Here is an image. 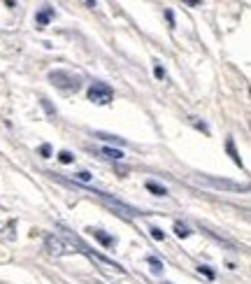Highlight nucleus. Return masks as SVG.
I'll return each instance as SVG.
<instances>
[{
  "mask_svg": "<svg viewBox=\"0 0 251 284\" xmlns=\"http://www.w3.org/2000/svg\"><path fill=\"white\" fill-rule=\"evenodd\" d=\"M49 79H52V84L61 91H77L79 86H82L79 75L70 73V70H52V73H49Z\"/></svg>",
  "mask_w": 251,
  "mask_h": 284,
  "instance_id": "obj_1",
  "label": "nucleus"
},
{
  "mask_svg": "<svg viewBox=\"0 0 251 284\" xmlns=\"http://www.w3.org/2000/svg\"><path fill=\"white\" fill-rule=\"evenodd\" d=\"M112 98H114V91L105 82H93L89 86V100H93L95 105H107V103H112Z\"/></svg>",
  "mask_w": 251,
  "mask_h": 284,
  "instance_id": "obj_2",
  "label": "nucleus"
},
{
  "mask_svg": "<svg viewBox=\"0 0 251 284\" xmlns=\"http://www.w3.org/2000/svg\"><path fill=\"white\" fill-rule=\"evenodd\" d=\"M91 235L95 238V240L103 245V247H107V249H112L116 245V240L112 235H107V233H103V231H98V228H91Z\"/></svg>",
  "mask_w": 251,
  "mask_h": 284,
  "instance_id": "obj_3",
  "label": "nucleus"
},
{
  "mask_svg": "<svg viewBox=\"0 0 251 284\" xmlns=\"http://www.w3.org/2000/svg\"><path fill=\"white\" fill-rule=\"evenodd\" d=\"M52 19H54V7H47V10H42L40 14H37V26L44 28L49 21H52Z\"/></svg>",
  "mask_w": 251,
  "mask_h": 284,
  "instance_id": "obj_4",
  "label": "nucleus"
},
{
  "mask_svg": "<svg viewBox=\"0 0 251 284\" xmlns=\"http://www.w3.org/2000/svg\"><path fill=\"white\" fill-rule=\"evenodd\" d=\"M44 245H47V249H49V252H52V254H63V245H61V242H58L54 235H47V240H44Z\"/></svg>",
  "mask_w": 251,
  "mask_h": 284,
  "instance_id": "obj_5",
  "label": "nucleus"
},
{
  "mask_svg": "<svg viewBox=\"0 0 251 284\" xmlns=\"http://www.w3.org/2000/svg\"><path fill=\"white\" fill-rule=\"evenodd\" d=\"M103 156L112 158V161H121V158H123V152H121V149H110V147H103Z\"/></svg>",
  "mask_w": 251,
  "mask_h": 284,
  "instance_id": "obj_6",
  "label": "nucleus"
},
{
  "mask_svg": "<svg viewBox=\"0 0 251 284\" xmlns=\"http://www.w3.org/2000/svg\"><path fill=\"white\" fill-rule=\"evenodd\" d=\"M174 233H177L179 238H188L191 235V228H188L184 221H174Z\"/></svg>",
  "mask_w": 251,
  "mask_h": 284,
  "instance_id": "obj_7",
  "label": "nucleus"
},
{
  "mask_svg": "<svg viewBox=\"0 0 251 284\" xmlns=\"http://www.w3.org/2000/svg\"><path fill=\"white\" fill-rule=\"evenodd\" d=\"M146 189H149V191H154L156 196H165V194H167V189H165V186H161L158 182H152V179L146 182Z\"/></svg>",
  "mask_w": 251,
  "mask_h": 284,
  "instance_id": "obj_8",
  "label": "nucleus"
},
{
  "mask_svg": "<svg viewBox=\"0 0 251 284\" xmlns=\"http://www.w3.org/2000/svg\"><path fill=\"white\" fill-rule=\"evenodd\" d=\"M146 261H149V266H152V270L154 273H163V263H161V258H156V256H149L146 258Z\"/></svg>",
  "mask_w": 251,
  "mask_h": 284,
  "instance_id": "obj_9",
  "label": "nucleus"
},
{
  "mask_svg": "<svg viewBox=\"0 0 251 284\" xmlns=\"http://www.w3.org/2000/svg\"><path fill=\"white\" fill-rule=\"evenodd\" d=\"M58 161H61V163H74V154H70V152H65V149H63V152H58Z\"/></svg>",
  "mask_w": 251,
  "mask_h": 284,
  "instance_id": "obj_10",
  "label": "nucleus"
},
{
  "mask_svg": "<svg viewBox=\"0 0 251 284\" xmlns=\"http://www.w3.org/2000/svg\"><path fill=\"white\" fill-rule=\"evenodd\" d=\"M225 149H228V152H230V156H233V161H235L237 165H242L240 156H237V152H235V145H233V140H228V142H225Z\"/></svg>",
  "mask_w": 251,
  "mask_h": 284,
  "instance_id": "obj_11",
  "label": "nucleus"
},
{
  "mask_svg": "<svg viewBox=\"0 0 251 284\" xmlns=\"http://www.w3.org/2000/svg\"><path fill=\"white\" fill-rule=\"evenodd\" d=\"M149 233H152V238H154V240H165V233H163L161 228H156V226H152V228H149Z\"/></svg>",
  "mask_w": 251,
  "mask_h": 284,
  "instance_id": "obj_12",
  "label": "nucleus"
},
{
  "mask_svg": "<svg viewBox=\"0 0 251 284\" xmlns=\"http://www.w3.org/2000/svg\"><path fill=\"white\" fill-rule=\"evenodd\" d=\"M191 124H193L195 128H200V131H203V133H209L207 124H203V121H198V119H195V116H191Z\"/></svg>",
  "mask_w": 251,
  "mask_h": 284,
  "instance_id": "obj_13",
  "label": "nucleus"
},
{
  "mask_svg": "<svg viewBox=\"0 0 251 284\" xmlns=\"http://www.w3.org/2000/svg\"><path fill=\"white\" fill-rule=\"evenodd\" d=\"M74 177L79 179V182H91V173H86V170H82V173H77Z\"/></svg>",
  "mask_w": 251,
  "mask_h": 284,
  "instance_id": "obj_14",
  "label": "nucleus"
},
{
  "mask_svg": "<svg viewBox=\"0 0 251 284\" xmlns=\"http://www.w3.org/2000/svg\"><path fill=\"white\" fill-rule=\"evenodd\" d=\"M198 270H200V273H205V275H207V277H209V279H214V270H209V268H207V266H200V268H198Z\"/></svg>",
  "mask_w": 251,
  "mask_h": 284,
  "instance_id": "obj_15",
  "label": "nucleus"
},
{
  "mask_svg": "<svg viewBox=\"0 0 251 284\" xmlns=\"http://www.w3.org/2000/svg\"><path fill=\"white\" fill-rule=\"evenodd\" d=\"M40 152H42V156H52V147H49V145H42V147H40Z\"/></svg>",
  "mask_w": 251,
  "mask_h": 284,
  "instance_id": "obj_16",
  "label": "nucleus"
},
{
  "mask_svg": "<svg viewBox=\"0 0 251 284\" xmlns=\"http://www.w3.org/2000/svg\"><path fill=\"white\" fill-rule=\"evenodd\" d=\"M154 73H156V77H158V79H163V77H165V70H163L161 65H156V70H154Z\"/></svg>",
  "mask_w": 251,
  "mask_h": 284,
  "instance_id": "obj_17",
  "label": "nucleus"
}]
</instances>
